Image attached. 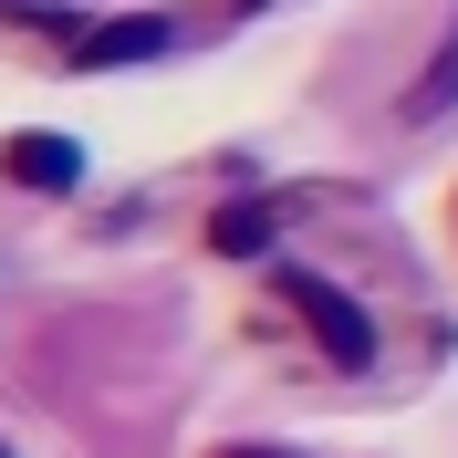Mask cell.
<instances>
[{
  "mask_svg": "<svg viewBox=\"0 0 458 458\" xmlns=\"http://www.w3.org/2000/svg\"><path fill=\"white\" fill-rule=\"evenodd\" d=\"M167 42H177L167 11H125V21H84L73 31V63H84V73H114V63H157Z\"/></svg>",
  "mask_w": 458,
  "mask_h": 458,
  "instance_id": "obj_2",
  "label": "cell"
},
{
  "mask_svg": "<svg viewBox=\"0 0 458 458\" xmlns=\"http://www.w3.org/2000/svg\"><path fill=\"white\" fill-rule=\"evenodd\" d=\"M0 167L21 177V188H42V199H73V188H84V146L53 136V125H21V136L0 146Z\"/></svg>",
  "mask_w": 458,
  "mask_h": 458,
  "instance_id": "obj_3",
  "label": "cell"
},
{
  "mask_svg": "<svg viewBox=\"0 0 458 458\" xmlns=\"http://www.w3.org/2000/svg\"><path fill=\"white\" fill-rule=\"evenodd\" d=\"M271 240H282V208L271 199H229L219 219H208V250H229V260H260Z\"/></svg>",
  "mask_w": 458,
  "mask_h": 458,
  "instance_id": "obj_4",
  "label": "cell"
},
{
  "mask_svg": "<svg viewBox=\"0 0 458 458\" xmlns=\"http://www.w3.org/2000/svg\"><path fill=\"white\" fill-rule=\"evenodd\" d=\"M0 458H11V448H0Z\"/></svg>",
  "mask_w": 458,
  "mask_h": 458,
  "instance_id": "obj_6",
  "label": "cell"
},
{
  "mask_svg": "<svg viewBox=\"0 0 458 458\" xmlns=\"http://www.w3.org/2000/svg\"><path fill=\"white\" fill-rule=\"evenodd\" d=\"M282 302H292L302 323H313L323 365H344V375H365V365H375V323H365V302H354V292H334L323 271H302V260H282Z\"/></svg>",
  "mask_w": 458,
  "mask_h": 458,
  "instance_id": "obj_1",
  "label": "cell"
},
{
  "mask_svg": "<svg viewBox=\"0 0 458 458\" xmlns=\"http://www.w3.org/2000/svg\"><path fill=\"white\" fill-rule=\"evenodd\" d=\"M219 458H282V448H219Z\"/></svg>",
  "mask_w": 458,
  "mask_h": 458,
  "instance_id": "obj_5",
  "label": "cell"
}]
</instances>
